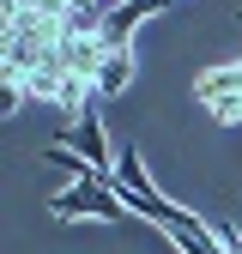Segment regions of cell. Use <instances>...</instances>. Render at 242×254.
Instances as JSON below:
<instances>
[{
	"instance_id": "4",
	"label": "cell",
	"mask_w": 242,
	"mask_h": 254,
	"mask_svg": "<svg viewBox=\"0 0 242 254\" xmlns=\"http://www.w3.org/2000/svg\"><path fill=\"white\" fill-rule=\"evenodd\" d=\"M133 73H139V61H133V49H109V61H103V73H97V97H121V91L133 85Z\"/></svg>"
},
{
	"instance_id": "5",
	"label": "cell",
	"mask_w": 242,
	"mask_h": 254,
	"mask_svg": "<svg viewBox=\"0 0 242 254\" xmlns=\"http://www.w3.org/2000/svg\"><path fill=\"white\" fill-rule=\"evenodd\" d=\"M43 164H60V170L73 176V182H79V176H97V170H91V164H85V157H79L67 139H49V145H43Z\"/></svg>"
},
{
	"instance_id": "2",
	"label": "cell",
	"mask_w": 242,
	"mask_h": 254,
	"mask_svg": "<svg viewBox=\"0 0 242 254\" xmlns=\"http://www.w3.org/2000/svg\"><path fill=\"white\" fill-rule=\"evenodd\" d=\"M194 97H200V109L212 121L236 127L242 121V67H212V73H200L194 79Z\"/></svg>"
},
{
	"instance_id": "3",
	"label": "cell",
	"mask_w": 242,
	"mask_h": 254,
	"mask_svg": "<svg viewBox=\"0 0 242 254\" xmlns=\"http://www.w3.org/2000/svg\"><path fill=\"white\" fill-rule=\"evenodd\" d=\"M67 145H73L97 176H115V151H109V133H103L97 109H85V115H79V127H73V139H67Z\"/></svg>"
},
{
	"instance_id": "1",
	"label": "cell",
	"mask_w": 242,
	"mask_h": 254,
	"mask_svg": "<svg viewBox=\"0 0 242 254\" xmlns=\"http://www.w3.org/2000/svg\"><path fill=\"white\" fill-rule=\"evenodd\" d=\"M49 218H60V224H73V218L121 224V218H133V212H127V200H121L115 176H79V182L60 188V194H49Z\"/></svg>"
}]
</instances>
